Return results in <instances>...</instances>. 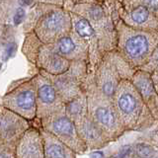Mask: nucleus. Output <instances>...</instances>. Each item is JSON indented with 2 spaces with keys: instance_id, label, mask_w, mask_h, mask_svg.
<instances>
[{
  "instance_id": "obj_19",
  "label": "nucleus",
  "mask_w": 158,
  "mask_h": 158,
  "mask_svg": "<svg viewBox=\"0 0 158 158\" xmlns=\"http://www.w3.org/2000/svg\"><path fill=\"white\" fill-rule=\"evenodd\" d=\"M42 133L44 144V158H77V154L71 148L57 139L53 135L43 128Z\"/></svg>"
},
{
  "instance_id": "obj_3",
  "label": "nucleus",
  "mask_w": 158,
  "mask_h": 158,
  "mask_svg": "<svg viewBox=\"0 0 158 158\" xmlns=\"http://www.w3.org/2000/svg\"><path fill=\"white\" fill-rule=\"evenodd\" d=\"M114 103L127 132L144 131L158 126L149 108L130 79L120 83Z\"/></svg>"
},
{
  "instance_id": "obj_22",
  "label": "nucleus",
  "mask_w": 158,
  "mask_h": 158,
  "mask_svg": "<svg viewBox=\"0 0 158 158\" xmlns=\"http://www.w3.org/2000/svg\"><path fill=\"white\" fill-rule=\"evenodd\" d=\"M156 68H158V48L155 49V52H153L149 61H148L141 69H139V70H143L148 73H151L152 71H154Z\"/></svg>"
},
{
  "instance_id": "obj_8",
  "label": "nucleus",
  "mask_w": 158,
  "mask_h": 158,
  "mask_svg": "<svg viewBox=\"0 0 158 158\" xmlns=\"http://www.w3.org/2000/svg\"><path fill=\"white\" fill-rule=\"evenodd\" d=\"M88 66V63L84 61L72 62L70 68L65 73L57 76H52L44 71H39L51 80L59 96L66 104L85 92V85L89 76Z\"/></svg>"
},
{
  "instance_id": "obj_15",
  "label": "nucleus",
  "mask_w": 158,
  "mask_h": 158,
  "mask_svg": "<svg viewBox=\"0 0 158 158\" xmlns=\"http://www.w3.org/2000/svg\"><path fill=\"white\" fill-rule=\"evenodd\" d=\"M51 47L59 56L70 62L84 61L89 65V48L87 44L73 31L51 44Z\"/></svg>"
},
{
  "instance_id": "obj_1",
  "label": "nucleus",
  "mask_w": 158,
  "mask_h": 158,
  "mask_svg": "<svg viewBox=\"0 0 158 158\" xmlns=\"http://www.w3.org/2000/svg\"><path fill=\"white\" fill-rule=\"evenodd\" d=\"M34 32L44 44H52L72 32L71 13L64 1L35 2L23 22V33Z\"/></svg>"
},
{
  "instance_id": "obj_24",
  "label": "nucleus",
  "mask_w": 158,
  "mask_h": 158,
  "mask_svg": "<svg viewBox=\"0 0 158 158\" xmlns=\"http://www.w3.org/2000/svg\"><path fill=\"white\" fill-rule=\"evenodd\" d=\"M149 11L158 17V0H140Z\"/></svg>"
},
{
  "instance_id": "obj_21",
  "label": "nucleus",
  "mask_w": 158,
  "mask_h": 158,
  "mask_svg": "<svg viewBox=\"0 0 158 158\" xmlns=\"http://www.w3.org/2000/svg\"><path fill=\"white\" fill-rule=\"evenodd\" d=\"M65 115L75 125L88 116V99L86 92L65 104Z\"/></svg>"
},
{
  "instance_id": "obj_12",
  "label": "nucleus",
  "mask_w": 158,
  "mask_h": 158,
  "mask_svg": "<svg viewBox=\"0 0 158 158\" xmlns=\"http://www.w3.org/2000/svg\"><path fill=\"white\" fill-rule=\"evenodd\" d=\"M35 123L18 114L0 108V145L16 146L17 142Z\"/></svg>"
},
{
  "instance_id": "obj_7",
  "label": "nucleus",
  "mask_w": 158,
  "mask_h": 158,
  "mask_svg": "<svg viewBox=\"0 0 158 158\" xmlns=\"http://www.w3.org/2000/svg\"><path fill=\"white\" fill-rule=\"evenodd\" d=\"M135 70L128 65L117 51L107 52L103 56L93 76L97 88L103 95L114 101L120 83L131 78Z\"/></svg>"
},
{
  "instance_id": "obj_2",
  "label": "nucleus",
  "mask_w": 158,
  "mask_h": 158,
  "mask_svg": "<svg viewBox=\"0 0 158 158\" xmlns=\"http://www.w3.org/2000/svg\"><path fill=\"white\" fill-rule=\"evenodd\" d=\"M64 8L69 12L80 15L90 23L98 37L103 56L117 51L118 13L115 1H64Z\"/></svg>"
},
{
  "instance_id": "obj_14",
  "label": "nucleus",
  "mask_w": 158,
  "mask_h": 158,
  "mask_svg": "<svg viewBox=\"0 0 158 158\" xmlns=\"http://www.w3.org/2000/svg\"><path fill=\"white\" fill-rule=\"evenodd\" d=\"M71 63L72 62L54 52L51 44H44L42 43L32 69L44 71L52 76H57L65 73L70 68Z\"/></svg>"
},
{
  "instance_id": "obj_4",
  "label": "nucleus",
  "mask_w": 158,
  "mask_h": 158,
  "mask_svg": "<svg viewBox=\"0 0 158 158\" xmlns=\"http://www.w3.org/2000/svg\"><path fill=\"white\" fill-rule=\"evenodd\" d=\"M117 52L133 70H139L149 61L158 48V31L136 30L117 19Z\"/></svg>"
},
{
  "instance_id": "obj_18",
  "label": "nucleus",
  "mask_w": 158,
  "mask_h": 158,
  "mask_svg": "<svg viewBox=\"0 0 158 158\" xmlns=\"http://www.w3.org/2000/svg\"><path fill=\"white\" fill-rule=\"evenodd\" d=\"M131 82L158 123V93L153 84L151 74L143 70H136Z\"/></svg>"
},
{
  "instance_id": "obj_5",
  "label": "nucleus",
  "mask_w": 158,
  "mask_h": 158,
  "mask_svg": "<svg viewBox=\"0 0 158 158\" xmlns=\"http://www.w3.org/2000/svg\"><path fill=\"white\" fill-rule=\"evenodd\" d=\"M85 92L88 99L89 117L105 132L110 140L112 142L117 141L126 135L127 131L118 117L115 103L99 91L91 74H89L87 79Z\"/></svg>"
},
{
  "instance_id": "obj_9",
  "label": "nucleus",
  "mask_w": 158,
  "mask_h": 158,
  "mask_svg": "<svg viewBox=\"0 0 158 158\" xmlns=\"http://www.w3.org/2000/svg\"><path fill=\"white\" fill-rule=\"evenodd\" d=\"M35 123L53 135L57 139L71 148L77 155H82L88 151L85 143L79 135L76 125L65 115V112L56 114Z\"/></svg>"
},
{
  "instance_id": "obj_6",
  "label": "nucleus",
  "mask_w": 158,
  "mask_h": 158,
  "mask_svg": "<svg viewBox=\"0 0 158 158\" xmlns=\"http://www.w3.org/2000/svg\"><path fill=\"white\" fill-rule=\"evenodd\" d=\"M1 107L18 114L28 121H37V84L34 74L15 79L1 98Z\"/></svg>"
},
{
  "instance_id": "obj_20",
  "label": "nucleus",
  "mask_w": 158,
  "mask_h": 158,
  "mask_svg": "<svg viewBox=\"0 0 158 158\" xmlns=\"http://www.w3.org/2000/svg\"><path fill=\"white\" fill-rule=\"evenodd\" d=\"M130 158H158L157 139L143 137L130 144Z\"/></svg>"
},
{
  "instance_id": "obj_13",
  "label": "nucleus",
  "mask_w": 158,
  "mask_h": 158,
  "mask_svg": "<svg viewBox=\"0 0 158 158\" xmlns=\"http://www.w3.org/2000/svg\"><path fill=\"white\" fill-rule=\"evenodd\" d=\"M71 13L72 31L87 44L89 48V74H93L98 64L100 63L103 54L100 49L98 37L86 19L75 13Z\"/></svg>"
},
{
  "instance_id": "obj_16",
  "label": "nucleus",
  "mask_w": 158,
  "mask_h": 158,
  "mask_svg": "<svg viewBox=\"0 0 158 158\" xmlns=\"http://www.w3.org/2000/svg\"><path fill=\"white\" fill-rule=\"evenodd\" d=\"M15 152L17 158H44V144L41 127L34 123L17 142Z\"/></svg>"
},
{
  "instance_id": "obj_23",
  "label": "nucleus",
  "mask_w": 158,
  "mask_h": 158,
  "mask_svg": "<svg viewBox=\"0 0 158 158\" xmlns=\"http://www.w3.org/2000/svg\"><path fill=\"white\" fill-rule=\"evenodd\" d=\"M0 158H17L14 146L0 145Z\"/></svg>"
},
{
  "instance_id": "obj_17",
  "label": "nucleus",
  "mask_w": 158,
  "mask_h": 158,
  "mask_svg": "<svg viewBox=\"0 0 158 158\" xmlns=\"http://www.w3.org/2000/svg\"><path fill=\"white\" fill-rule=\"evenodd\" d=\"M76 127L79 135L85 143L88 151L100 150L112 142L110 138L105 135V132L93 122L89 115L81 122H79Z\"/></svg>"
},
{
  "instance_id": "obj_11",
  "label": "nucleus",
  "mask_w": 158,
  "mask_h": 158,
  "mask_svg": "<svg viewBox=\"0 0 158 158\" xmlns=\"http://www.w3.org/2000/svg\"><path fill=\"white\" fill-rule=\"evenodd\" d=\"M118 19L127 26L143 31H158V17L152 14L140 0L115 1Z\"/></svg>"
},
{
  "instance_id": "obj_25",
  "label": "nucleus",
  "mask_w": 158,
  "mask_h": 158,
  "mask_svg": "<svg viewBox=\"0 0 158 158\" xmlns=\"http://www.w3.org/2000/svg\"><path fill=\"white\" fill-rule=\"evenodd\" d=\"M151 77H152V81L154 84V87L156 89V91L158 93V68H156L154 71H152L151 73Z\"/></svg>"
},
{
  "instance_id": "obj_10",
  "label": "nucleus",
  "mask_w": 158,
  "mask_h": 158,
  "mask_svg": "<svg viewBox=\"0 0 158 158\" xmlns=\"http://www.w3.org/2000/svg\"><path fill=\"white\" fill-rule=\"evenodd\" d=\"M37 84V121L65 112V103L51 80L37 69H32Z\"/></svg>"
}]
</instances>
